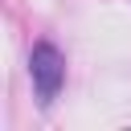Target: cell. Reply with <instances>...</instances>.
I'll use <instances>...</instances> for the list:
<instances>
[{"label":"cell","instance_id":"1","mask_svg":"<svg viewBox=\"0 0 131 131\" xmlns=\"http://www.w3.org/2000/svg\"><path fill=\"white\" fill-rule=\"evenodd\" d=\"M29 78H33V90L41 94V102L57 98V90L66 82V53L53 41H37L29 53Z\"/></svg>","mask_w":131,"mask_h":131}]
</instances>
